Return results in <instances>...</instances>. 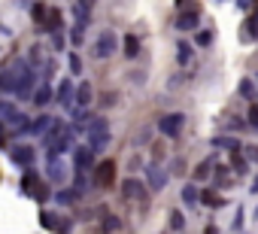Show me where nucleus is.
Wrapping results in <instances>:
<instances>
[{
	"label": "nucleus",
	"mask_w": 258,
	"mask_h": 234,
	"mask_svg": "<svg viewBox=\"0 0 258 234\" xmlns=\"http://www.w3.org/2000/svg\"><path fill=\"white\" fill-rule=\"evenodd\" d=\"M249 195H258V173H255V180H252V186H249Z\"/></svg>",
	"instance_id": "nucleus-54"
},
{
	"label": "nucleus",
	"mask_w": 258,
	"mask_h": 234,
	"mask_svg": "<svg viewBox=\"0 0 258 234\" xmlns=\"http://www.w3.org/2000/svg\"><path fill=\"white\" fill-rule=\"evenodd\" d=\"M255 219H258V210H255Z\"/></svg>",
	"instance_id": "nucleus-57"
},
{
	"label": "nucleus",
	"mask_w": 258,
	"mask_h": 234,
	"mask_svg": "<svg viewBox=\"0 0 258 234\" xmlns=\"http://www.w3.org/2000/svg\"><path fill=\"white\" fill-rule=\"evenodd\" d=\"M85 140H88V146H91L94 152H103V149L109 146L112 134H109V122L103 119V115H94V119L85 125Z\"/></svg>",
	"instance_id": "nucleus-2"
},
{
	"label": "nucleus",
	"mask_w": 258,
	"mask_h": 234,
	"mask_svg": "<svg viewBox=\"0 0 258 234\" xmlns=\"http://www.w3.org/2000/svg\"><path fill=\"white\" fill-rule=\"evenodd\" d=\"M167 183H170V170H164L158 161H149L146 164V186H149V192H161Z\"/></svg>",
	"instance_id": "nucleus-10"
},
{
	"label": "nucleus",
	"mask_w": 258,
	"mask_h": 234,
	"mask_svg": "<svg viewBox=\"0 0 258 234\" xmlns=\"http://www.w3.org/2000/svg\"><path fill=\"white\" fill-rule=\"evenodd\" d=\"M210 43H213V31H201V34H198V40H195V46H201V49H204V46H210Z\"/></svg>",
	"instance_id": "nucleus-45"
},
{
	"label": "nucleus",
	"mask_w": 258,
	"mask_h": 234,
	"mask_svg": "<svg viewBox=\"0 0 258 234\" xmlns=\"http://www.w3.org/2000/svg\"><path fill=\"white\" fill-rule=\"evenodd\" d=\"M70 231H73V219L58 213V219H55V234H70Z\"/></svg>",
	"instance_id": "nucleus-35"
},
{
	"label": "nucleus",
	"mask_w": 258,
	"mask_h": 234,
	"mask_svg": "<svg viewBox=\"0 0 258 234\" xmlns=\"http://www.w3.org/2000/svg\"><path fill=\"white\" fill-rule=\"evenodd\" d=\"M52 122H55V115H49V112H40L37 119H31V134H34V137H43V134L52 128Z\"/></svg>",
	"instance_id": "nucleus-24"
},
{
	"label": "nucleus",
	"mask_w": 258,
	"mask_h": 234,
	"mask_svg": "<svg viewBox=\"0 0 258 234\" xmlns=\"http://www.w3.org/2000/svg\"><path fill=\"white\" fill-rule=\"evenodd\" d=\"M55 219H58V213H52V210H40V225H43L46 231H55Z\"/></svg>",
	"instance_id": "nucleus-36"
},
{
	"label": "nucleus",
	"mask_w": 258,
	"mask_h": 234,
	"mask_svg": "<svg viewBox=\"0 0 258 234\" xmlns=\"http://www.w3.org/2000/svg\"><path fill=\"white\" fill-rule=\"evenodd\" d=\"M182 82H185V73H176V76H173V79H170L167 85H170V88H179Z\"/></svg>",
	"instance_id": "nucleus-50"
},
{
	"label": "nucleus",
	"mask_w": 258,
	"mask_h": 234,
	"mask_svg": "<svg viewBox=\"0 0 258 234\" xmlns=\"http://www.w3.org/2000/svg\"><path fill=\"white\" fill-rule=\"evenodd\" d=\"M115 103H118V94H115V91H106V94L100 97V106H103V109H109V106H115Z\"/></svg>",
	"instance_id": "nucleus-43"
},
{
	"label": "nucleus",
	"mask_w": 258,
	"mask_h": 234,
	"mask_svg": "<svg viewBox=\"0 0 258 234\" xmlns=\"http://www.w3.org/2000/svg\"><path fill=\"white\" fill-rule=\"evenodd\" d=\"M173 28L179 34H188V31H198L201 28V10H191V13H176V22Z\"/></svg>",
	"instance_id": "nucleus-12"
},
{
	"label": "nucleus",
	"mask_w": 258,
	"mask_h": 234,
	"mask_svg": "<svg viewBox=\"0 0 258 234\" xmlns=\"http://www.w3.org/2000/svg\"><path fill=\"white\" fill-rule=\"evenodd\" d=\"M94 149L85 143V146H76L73 149V170H94Z\"/></svg>",
	"instance_id": "nucleus-11"
},
{
	"label": "nucleus",
	"mask_w": 258,
	"mask_h": 234,
	"mask_svg": "<svg viewBox=\"0 0 258 234\" xmlns=\"http://www.w3.org/2000/svg\"><path fill=\"white\" fill-rule=\"evenodd\" d=\"M94 4L97 0H76V7H82V10H94Z\"/></svg>",
	"instance_id": "nucleus-52"
},
{
	"label": "nucleus",
	"mask_w": 258,
	"mask_h": 234,
	"mask_svg": "<svg viewBox=\"0 0 258 234\" xmlns=\"http://www.w3.org/2000/svg\"><path fill=\"white\" fill-rule=\"evenodd\" d=\"M49 198H52V192H49V180H46V183H40V189L34 192V201H37V204H46Z\"/></svg>",
	"instance_id": "nucleus-40"
},
{
	"label": "nucleus",
	"mask_w": 258,
	"mask_h": 234,
	"mask_svg": "<svg viewBox=\"0 0 258 234\" xmlns=\"http://www.w3.org/2000/svg\"><path fill=\"white\" fill-rule=\"evenodd\" d=\"M49 4H43V0H37V4L31 7V19H34V25H37V31L40 34H49Z\"/></svg>",
	"instance_id": "nucleus-14"
},
{
	"label": "nucleus",
	"mask_w": 258,
	"mask_h": 234,
	"mask_svg": "<svg viewBox=\"0 0 258 234\" xmlns=\"http://www.w3.org/2000/svg\"><path fill=\"white\" fill-rule=\"evenodd\" d=\"M85 28H88L85 22H73V28H70V34H67L73 46H82V43H85Z\"/></svg>",
	"instance_id": "nucleus-30"
},
{
	"label": "nucleus",
	"mask_w": 258,
	"mask_h": 234,
	"mask_svg": "<svg viewBox=\"0 0 258 234\" xmlns=\"http://www.w3.org/2000/svg\"><path fill=\"white\" fill-rule=\"evenodd\" d=\"M118 49H121L118 34H115L112 28H103V31L97 34V40L91 43V58H94V61H106V58H112Z\"/></svg>",
	"instance_id": "nucleus-3"
},
{
	"label": "nucleus",
	"mask_w": 258,
	"mask_h": 234,
	"mask_svg": "<svg viewBox=\"0 0 258 234\" xmlns=\"http://www.w3.org/2000/svg\"><path fill=\"white\" fill-rule=\"evenodd\" d=\"M167 222H170V231H182L185 228V216H182V210H170V216H167Z\"/></svg>",
	"instance_id": "nucleus-33"
},
{
	"label": "nucleus",
	"mask_w": 258,
	"mask_h": 234,
	"mask_svg": "<svg viewBox=\"0 0 258 234\" xmlns=\"http://www.w3.org/2000/svg\"><path fill=\"white\" fill-rule=\"evenodd\" d=\"M161 158H164V146L155 143V146H152V161H161Z\"/></svg>",
	"instance_id": "nucleus-49"
},
{
	"label": "nucleus",
	"mask_w": 258,
	"mask_h": 234,
	"mask_svg": "<svg viewBox=\"0 0 258 234\" xmlns=\"http://www.w3.org/2000/svg\"><path fill=\"white\" fill-rule=\"evenodd\" d=\"M210 173H216V155H210V158H204L195 170H191V177H195V183H207L210 180Z\"/></svg>",
	"instance_id": "nucleus-22"
},
{
	"label": "nucleus",
	"mask_w": 258,
	"mask_h": 234,
	"mask_svg": "<svg viewBox=\"0 0 258 234\" xmlns=\"http://www.w3.org/2000/svg\"><path fill=\"white\" fill-rule=\"evenodd\" d=\"M67 64H70V76H82V58L76 52L67 55Z\"/></svg>",
	"instance_id": "nucleus-39"
},
{
	"label": "nucleus",
	"mask_w": 258,
	"mask_h": 234,
	"mask_svg": "<svg viewBox=\"0 0 258 234\" xmlns=\"http://www.w3.org/2000/svg\"><path fill=\"white\" fill-rule=\"evenodd\" d=\"M219 4H222V0H219Z\"/></svg>",
	"instance_id": "nucleus-60"
},
{
	"label": "nucleus",
	"mask_w": 258,
	"mask_h": 234,
	"mask_svg": "<svg viewBox=\"0 0 258 234\" xmlns=\"http://www.w3.org/2000/svg\"><path fill=\"white\" fill-rule=\"evenodd\" d=\"M13 73H16V91H13V97H19V100L34 97V88H37V70L28 64V58H19L16 67H13Z\"/></svg>",
	"instance_id": "nucleus-1"
},
{
	"label": "nucleus",
	"mask_w": 258,
	"mask_h": 234,
	"mask_svg": "<svg viewBox=\"0 0 258 234\" xmlns=\"http://www.w3.org/2000/svg\"><path fill=\"white\" fill-rule=\"evenodd\" d=\"M255 82H258V73H255Z\"/></svg>",
	"instance_id": "nucleus-58"
},
{
	"label": "nucleus",
	"mask_w": 258,
	"mask_h": 234,
	"mask_svg": "<svg viewBox=\"0 0 258 234\" xmlns=\"http://www.w3.org/2000/svg\"><path fill=\"white\" fill-rule=\"evenodd\" d=\"M140 52H143L140 37H137V34H124V40H121V55H124L127 61H137V58H140Z\"/></svg>",
	"instance_id": "nucleus-15"
},
{
	"label": "nucleus",
	"mask_w": 258,
	"mask_h": 234,
	"mask_svg": "<svg viewBox=\"0 0 258 234\" xmlns=\"http://www.w3.org/2000/svg\"><path fill=\"white\" fill-rule=\"evenodd\" d=\"M121 228V219L118 216H103V225H100V234H115Z\"/></svg>",
	"instance_id": "nucleus-34"
},
{
	"label": "nucleus",
	"mask_w": 258,
	"mask_h": 234,
	"mask_svg": "<svg viewBox=\"0 0 258 234\" xmlns=\"http://www.w3.org/2000/svg\"><path fill=\"white\" fill-rule=\"evenodd\" d=\"M246 128H249V122H246V119H240V115H234V119L225 125V131H246Z\"/></svg>",
	"instance_id": "nucleus-41"
},
{
	"label": "nucleus",
	"mask_w": 258,
	"mask_h": 234,
	"mask_svg": "<svg viewBox=\"0 0 258 234\" xmlns=\"http://www.w3.org/2000/svg\"><path fill=\"white\" fill-rule=\"evenodd\" d=\"M91 173H94L91 183H94L97 189H109V186L115 183V161H112V158H103L100 164H94Z\"/></svg>",
	"instance_id": "nucleus-9"
},
{
	"label": "nucleus",
	"mask_w": 258,
	"mask_h": 234,
	"mask_svg": "<svg viewBox=\"0 0 258 234\" xmlns=\"http://www.w3.org/2000/svg\"><path fill=\"white\" fill-rule=\"evenodd\" d=\"M173 7H176V13H191V10H201V7H198V0H176Z\"/></svg>",
	"instance_id": "nucleus-42"
},
{
	"label": "nucleus",
	"mask_w": 258,
	"mask_h": 234,
	"mask_svg": "<svg viewBox=\"0 0 258 234\" xmlns=\"http://www.w3.org/2000/svg\"><path fill=\"white\" fill-rule=\"evenodd\" d=\"M243 149H246V158H249V161H258V146H255V143H249V146H243Z\"/></svg>",
	"instance_id": "nucleus-48"
},
{
	"label": "nucleus",
	"mask_w": 258,
	"mask_h": 234,
	"mask_svg": "<svg viewBox=\"0 0 258 234\" xmlns=\"http://www.w3.org/2000/svg\"><path fill=\"white\" fill-rule=\"evenodd\" d=\"M231 173H234V170H231V164H216V186H219V189H228V186L234 183V180H231Z\"/></svg>",
	"instance_id": "nucleus-29"
},
{
	"label": "nucleus",
	"mask_w": 258,
	"mask_h": 234,
	"mask_svg": "<svg viewBox=\"0 0 258 234\" xmlns=\"http://www.w3.org/2000/svg\"><path fill=\"white\" fill-rule=\"evenodd\" d=\"M67 43H70V37H67L64 31H55V34H52V46H55V52H64Z\"/></svg>",
	"instance_id": "nucleus-38"
},
{
	"label": "nucleus",
	"mask_w": 258,
	"mask_h": 234,
	"mask_svg": "<svg viewBox=\"0 0 258 234\" xmlns=\"http://www.w3.org/2000/svg\"><path fill=\"white\" fill-rule=\"evenodd\" d=\"M31 100H34V106H40V109H43V106H49V103L55 100V91H52V85L40 79V85L34 88V97H31Z\"/></svg>",
	"instance_id": "nucleus-18"
},
{
	"label": "nucleus",
	"mask_w": 258,
	"mask_h": 234,
	"mask_svg": "<svg viewBox=\"0 0 258 234\" xmlns=\"http://www.w3.org/2000/svg\"><path fill=\"white\" fill-rule=\"evenodd\" d=\"M143 79H146V73H140V70L131 73V82H134V85H143Z\"/></svg>",
	"instance_id": "nucleus-53"
},
{
	"label": "nucleus",
	"mask_w": 258,
	"mask_h": 234,
	"mask_svg": "<svg viewBox=\"0 0 258 234\" xmlns=\"http://www.w3.org/2000/svg\"><path fill=\"white\" fill-rule=\"evenodd\" d=\"M204 234H219V228H216V225H207V231H204Z\"/></svg>",
	"instance_id": "nucleus-55"
},
{
	"label": "nucleus",
	"mask_w": 258,
	"mask_h": 234,
	"mask_svg": "<svg viewBox=\"0 0 258 234\" xmlns=\"http://www.w3.org/2000/svg\"><path fill=\"white\" fill-rule=\"evenodd\" d=\"M225 204H228V198H222L219 189H201V207H207V210H219V207H225Z\"/></svg>",
	"instance_id": "nucleus-17"
},
{
	"label": "nucleus",
	"mask_w": 258,
	"mask_h": 234,
	"mask_svg": "<svg viewBox=\"0 0 258 234\" xmlns=\"http://www.w3.org/2000/svg\"><path fill=\"white\" fill-rule=\"evenodd\" d=\"M179 198H182V204H185L188 210H195V207L201 204V189H198V183H185L182 192H179Z\"/></svg>",
	"instance_id": "nucleus-23"
},
{
	"label": "nucleus",
	"mask_w": 258,
	"mask_h": 234,
	"mask_svg": "<svg viewBox=\"0 0 258 234\" xmlns=\"http://www.w3.org/2000/svg\"><path fill=\"white\" fill-rule=\"evenodd\" d=\"M255 103H258V97H255Z\"/></svg>",
	"instance_id": "nucleus-59"
},
{
	"label": "nucleus",
	"mask_w": 258,
	"mask_h": 234,
	"mask_svg": "<svg viewBox=\"0 0 258 234\" xmlns=\"http://www.w3.org/2000/svg\"><path fill=\"white\" fill-rule=\"evenodd\" d=\"M118 189H121V198L124 201H146L149 198V186L143 180H137V177H124Z\"/></svg>",
	"instance_id": "nucleus-8"
},
{
	"label": "nucleus",
	"mask_w": 258,
	"mask_h": 234,
	"mask_svg": "<svg viewBox=\"0 0 258 234\" xmlns=\"http://www.w3.org/2000/svg\"><path fill=\"white\" fill-rule=\"evenodd\" d=\"M16 115H19V106H16L13 100H0V119H4V122H13Z\"/></svg>",
	"instance_id": "nucleus-32"
},
{
	"label": "nucleus",
	"mask_w": 258,
	"mask_h": 234,
	"mask_svg": "<svg viewBox=\"0 0 258 234\" xmlns=\"http://www.w3.org/2000/svg\"><path fill=\"white\" fill-rule=\"evenodd\" d=\"M52 198H55L61 207H70V204H76V201L82 198V192H76V189H67V186H64V189H58Z\"/></svg>",
	"instance_id": "nucleus-28"
},
{
	"label": "nucleus",
	"mask_w": 258,
	"mask_h": 234,
	"mask_svg": "<svg viewBox=\"0 0 258 234\" xmlns=\"http://www.w3.org/2000/svg\"><path fill=\"white\" fill-rule=\"evenodd\" d=\"M10 161H13L16 167L28 170V167H34V161H37V149H34L31 143H13V146H10Z\"/></svg>",
	"instance_id": "nucleus-7"
},
{
	"label": "nucleus",
	"mask_w": 258,
	"mask_h": 234,
	"mask_svg": "<svg viewBox=\"0 0 258 234\" xmlns=\"http://www.w3.org/2000/svg\"><path fill=\"white\" fill-rule=\"evenodd\" d=\"M246 122H249L252 131H258V103H255V100L246 106Z\"/></svg>",
	"instance_id": "nucleus-37"
},
{
	"label": "nucleus",
	"mask_w": 258,
	"mask_h": 234,
	"mask_svg": "<svg viewBox=\"0 0 258 234\" xmlns=\"http://www.w3.org/2000/svg\"><path fill=\"white\" fill-rule=\"evenodd\" d=\"M170 170H173V177H182V173H179V170H185V161H182V158H176V161H173V167H170Z\"/></svg>",
	"instance_id": "nucleus-51"
},
{
	"label": "nucleus",
	"mask_w": 258,
	"mask_h": 234,
	"mask_svg": "<svg viewBox=\"0 0 258 234\" xmlns=\"http://www.w3.org/2000/svg\"><path fill=\"white\" fill-rule=\"evenodd\" d=\"M237 7L249 16V13H255V0H237Z\"/></svg>",
	"instance_id": "nucleus-47"
},
{
	"label": "nucleus",
	"mask_w": 258,
	"mask_h": 234,
	"mask_svg": "<svg viewBox=\"0 0 258 234\" xmlns=\"http://www.w3.org/2000/svg\"><path fill=\"white\" fill-rule=\"evenodd\" d=\"M76 134H79V131H76V125H73V122H67V125H64V131H61V134L46 146V158H55V155H67V152H73V149H76Z\"/></svg>",
	"instance_id": "nucleus-4"
},
{
	"label": "nucleus",
	"mask_w": 258,
	"mask_h": 234,
	"mask_svg": "<svg viewBox=\"0 0 258 234\" xmlns=\"http://www.w3.org/2000/svg\"><path fill=\"white\" fill-rule=\"evenodd\" d=\"M252 16H255V19H258V7H255V13H252Z\"/></svg>",
	"instance_id": "nucleus-56"
},
{
	"label": "nucleus",
	"mask_w": 258,
	"mask_h": 234,
	"mask_svg": "<svg viewBox=\"0 0 258 234\" xmlns=\"http://www.w3.org/2000/svg\"><path fill=\"white\" fill-rule=\"evenodd\" d=\"M191 58H195V46L185 43V40H179V43H176V64L185 67V64H191Z\"/></svg>",
	"instance_id": "nucleus-26"
},
{
	"label": "nucleus",
	"mask_w": 258,
	"mask_h": 234,
	"mask_svg": "<svg viewBox=\"0 0 258 234\" xmlns=\"http://www.w3.org/2000/svg\"><path fill=\"white\" fill-rule=\"evenodd\" d=\"M46 180H49V183H64V180H67V164H64V155L46 158Z\"/></svg>",
	"instance_id": "nucleus-13"
},
{
	"label": "nucleus",
	"mask_w": 258,
	"mask_h": 234,
	"mask_svg": "<svg viewBox=\"0 0 258 234\" xmlns=\"http://www.w3.org/2000/svg\"><path fill=\"white\" fill-rule=\"evenodd\" d=\"M213 149H228V152H240V149H243V143H240L237 137H228V134H222V137H213Z\"/></svg>",
	"instance_id": "nucleus-27"
},
{
	"label": "nucleus",
	"mask_w": 258,
	"mask_h": 234,
	"mask_svg": "<svg viewBox=\"0 0 258 234\" xmlns=\"http://www.w3.org/2000/svg\"><path fill=\"white\" fill-rule=\"evenodd\" d=\"M91 100H94V88H91V82H76V109L91 106Z\"/></svg>",
	"instance_id": "nucleus-21"
},
{
	"label": "nucleus",
	"mask_w": 258,
	"mask_h": 234,
	"mask_svg": "<svg viewBox=\"0 0 258 234\" xmlns=\"http://www.w3.org/2000/svg\"><path fill=\"white\" fill-rule=\"evenodd\" d=\"M228 164H231V170H234L237 177H249V170H252V161L246 158L243 149H240V152H231V161H228Z\"/></svg>",
	"instance_id": "nucleus-19"
},
{
	"label": "nucleus",
	"mask_w": 258,
	"mask_h": 234,
	"mask_svg": "<svg viewBox=\"0 0 258 234\" xmlns=\"http://www.w3.org/2000/svg\"><path fill=\"white\" fill-rule=\"evenodd\" d=\"M231 228H234L237 234L243 231V207H237V216H234V225H231Z\"/></svg>",
	"instance_id": "nucleus-46"
},
{
	"label": "nucleus",
	"mask_w": 258,
	"mask_h": 234,
	"mask_svg": "<svg viewBox=\"0 0 258 234\" xmlns=\"http://www.w3.org/2000/svg\"><path fill=\"white\" fill-rule=\"evenodd\" d=\"M40 183H43V180H40V173H37L34 167H28V170L22 173V180H19V189H22L28 198H34V192L40 189Z\"/></svg>",
	"instance_id": "nucleus-16"
},
{
	"label": "nucleus",
	"mask_w": 258,
	"mask_h": 234,
	"mask_svg": "<svg viewBox=\"0 0 258 234\" xmlns=\"http://www.w3.org/2000/svg\"><path fill=\"white\" fill-rule=\"evenodd\" d=\"M185 128V112H164L158 119V134L167 140H176Z\"/></svg>",
	"instance_id": "nucleus-5"
},
{
	"label": "nucleus",
	"mask_w": 258,
	"mask_h": 234,
	"mask_svg": "<svg viewBox=\"0 0 258 234\" xmlns=\"http://www.w3.org/2000/svg\"><path fill=\"white\" fill-rule=\"evenodd\" d=\"M149 140H152V128H143V131L134 137V146H146Z\"/></svg>",
	"instance_id": "nucleus-44"
},
{
	"label": "nucleus",
	"mask_w": 258,
	"mask_h": 234,
	"mask_svg": "<svg viewBox=\"0 0 258 234\" xmlns=\"http://www.w3.org/2000/svg\"><path fill=\"white\" fill-rule=\"evenodd\" d=\"M240 40H243V43H258V19H255L252 13H249L246 22L240 25Z\"/></svg>",
	"instance_id": "nucleus-20"
},
{
	"label": "nucleus",
	"mask_w": 258,
	"mask_h": 234,
	"mask_svg": "<svg viewBox=\"0 0 258 234\" xmlns=\"http://www.w3.org/2000/svg\"><path fill=\"white\" fill-rule=\"evenodd\" d=\"M43 52H46V49H43V46H40V43H37V46H31V49H28V64H31V67H34V70H40V64H46V58H43Z\"/></svg>",
	"instance_id": "nucleus-31"
},
{
	"label": "nucleus",
	"mask_w": 258,
	"mask_h": 234,
	"mask_svg": "<svg viewBox=\"0 0 258 234\" xmlns=\"http://www.w3.org/2000/svg\"><path fill=\"white\" fill-rule=\"evenodd\" d=\"M237 91H240V97H243V100H249V103H252V100L258 97V82H255V79H249V76H243V79H240V85H237Z\"/></svg>",
	"instance_id": "nucleus-25"
},
{
	"label": "nucleus",
	"mask_w": 258,
	"mask_h": 234,
	"mask_svg": "<svg viewBox=\"0 0 258 234\" xmlns=\"http://www.w3.org/2000/svg\"><path fill=\"white\" fill-rule=\"evenodd\" d=\"M55 103L58 106H64V112H76V82L70 79V76H64L61 79V85L55 88Z\"/></svg>",
	"instance_id": "nucleus-6"
}]
</instances>
